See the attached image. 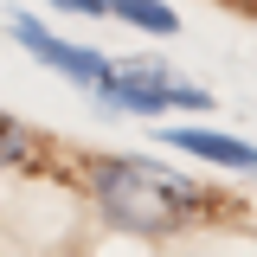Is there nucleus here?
<instances>
[{
	"label": "nucleus",
	"instance_id": "nucleus-1",
	"mask_svg": "<svg viewBox=\"0 0 257 257\" xmlns=\"http://www.w3.org/2000/svg\"><path fill=\"white\" fill-rule=\"evenodd\" d=\"M90 193H96V206H103L109 225L142 231V238L174 231V225H187L206 206L199 180H187V174H174V167H161L148 155H103V161H90Z\"/></svg>",
	"mask_w": 257,
	"mask_h": 257
},
{
	"label": "nucleus",
	"instance_id": "nucleus-6",
	"mask_svg": "<svg viewBox=\"0 0 257 257\" xmlns=\"http://www.w3.org/2000/svg\"><path fill=\"white\" fill-rule=\"evenodd\" d=\"M32 155H39V135L0 109V167H20V161H32Z\"/></svg>",
	"mask_w": 257,
	"mask_h": 257
},
{
	"label": "nucleus",
	"instance_id": "nucleus-2",
	"mask_svg": "<svg viewBox=\"0 0 257 257\" xmlns=\"http://www.w3.org/2000/svg\"><path fill=\"white\" fill-rule=\"evenodd\" d=\"M96 103L122 109V116H155V109H212V96L187 84L180 71H167L161 58H128L116 64L109 58V77L96 84Z\"/></svg>",
	"mask_w": 257,
	"mask_h": 257
},
{
	"label": "nucleus",
	"instance_id": "nucleus-4",
	"mask_svg": "<svg viewBox=\"0 0 257 257\" xmlns=\"http://www.w3.org/2000/svg\"><path fill=\"white\" fill-rule=\"evenodd\" d=\"M167 148L199 161H219V167H238V174H257V142H238V135H219V128H167L161 135Z\"/></svg>",
	"mask_w": 257,
	"mask_h": 257
},
{
	"label": "nucleus",
	"instance_id": "nucleus-5",
	"mask_svg": "<svg viewBox=\"0 0 257 257\" xmlns=\"http://www.w3.org/2000/svg\"><path fill=\"white\" fill-rule=\"evenodd\" d=\"M109 20H128L135 32H155V39H174L180 20L161 7V0H109Z\"/></svg>",
	"mask_w": 257,
	"mask_h": 257
},
{
	"label": "nucleus",
	"instance_id": "nucleus-3",
	"mask_svg": "<svg viewBox=\"0 0 257 257\" xmlns=\"http://www.w3.org/2000/svg\"><path fill=\"white\" fill-rule=\"evenodd\" d=\"M13 39H20V45H26L39 64H52L58 77L84 84L90 96H96V84L109 77V58H103V52H90V45H71V39H58V32H45L39 20H26V13H13Z\"/></svg>",
	"mask_w": 257,
	"mask_h": 257
},
{
	"label": "nucleus",
	"instance_id": "nucleus-7",
	"mask_svg": "<svg viewBox=\"0 0 257 257\" xmlns=\"http://www.w3.org/2000/svg\"><path fill=\"white\" fill-rule=\"evenodd\" d=\"M64 13H90V20H109V0H52Z\"/></svg>",
	"mask_w": 257,
	"mask_h": 257
}]
</instances>
